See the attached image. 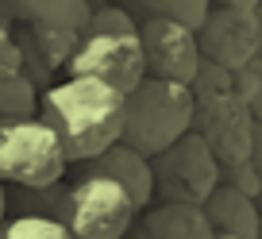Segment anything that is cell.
I'll return each instance as SVG.
<instances>
[{
    "label": "cell",
    "instance_id": "obj_1",
    "mask_svg": "<svg viewBox=\"0 0 262 239\" xmlns=\"http://www.w3.org/2000/svg\"><path fill=\"white\" fill-rule=\"evenodd\" d=\"M123 108L127 93L97 77H62L42 89L39 120L58 132L70 166H81L123 139Z\"/></svg>",
    "mask_w": 262,
    "mask_h": 239
},
{
    "label": "cell",
    "instance_id": "obj_2",
    "mask_svg": "<svg viewBox=\"0 0 262 239\" xmlns=\"http://www.w3.org/2000/svg\"><path fill=\"white\" fill-rule=\"evenodd\" d=\"M196 93L178 81H158L147 77L139 89L127 93V108H123V139L131 150L155 158L166 147L189 135L196 127Z\"/></svg>",
    "mask_w": 262,
    "mask_h": 239
},
{
    "label": "cell",
    "instance_id": "obj_3",
    "mask_svg": "<svg viewBox=\"0 0 262 239\" xmlns=\"http://www.w3.org/2000/svg\"><path fill=\"white\" fill-rule=\"evenodd\" d=\"M143 208L127 189L100 173H77L70 185H58V220L77 239H127Z\"/></svg>",
    "mask_w": 262,
    "mask_h": 239
},
{
    "label": "cell",
    "instance_id": "obj_4",
    "mask_svg": "<svg viewBox=\"0 0 262 239\" xmlns=\"http://www.w3.org/2000/svg\"><path fill=\"white\" fill-rule=\"evenodd\" d=\"M70 158L47 120H0V182L19 189H54L66 182Z\"/></svg>",
    "mask_w": 262,
    "mask_h": 239
},
{
    "label": "cell",
    "instance_id": "obj_5",
    "mask_svg": "<svg viewBox=\"0 0 262 239\" xmlns=\"http://www.w3.org/2000/svg\"><path fill=\"white\" fill-rule=\"evenodd\" d=\"M150 166H155V182L162 201L205 205L212 197V189L220 185V158L196 127L189 135H181L173 147H166L162 155H155Z\"/></svg>",
    "mask_w": 262,
    "mask_h": 239
},
{
    "label": "cell",
    "instance_id": "obj_6",
    "mask_svg": "<svg viewBox=\"0 0 262 239\" xmlns=\"http://www.w3.org/2000/svg\"><path fill=\"white\" fill-rule=\"evenodd\" d=\"M66 77H97L120 93H131L147 81V54L139 35H81Z\"/></svg>",
    "mask_w": 262,
    "mask_h": 239
},
{
    "label": "cell",
    "instance_id": "obj_7",
    "mask_svg": "<svg viewBox=\"0 0 262 239\" xmlns=\"http://www.w3.org/2000/svg\"><path fill=\"white\" fill-rule=\"evenodd\" d=\"M139 39H143V54H147V74L158 81H178L193 89L205 50L196 39L193 27L173 24V19H143L139 24Z\"/></svg>",
    "mask_w": 262,
    "mask_h": 239
},
{
    "label": "cell",
    "instance_id": "obj_8",
    "mask_svg": "<svg viewBox=\"0 0 262 239\" xmlns=\"http://www.w3.org/2000/svg\"><path fill=\"white\" fill-rule=\"evenodd\" d=\"M77 173H100V178H112L123 189L135 197L139 208H150V197H158V182H155V166H150L147 155L131 150L127 143H116L104 155L89 158V162L77 166Z\"/></svg>",
    "mask_w": 262,
    "mask_h": 239
},
{
    "label": "cell",
    "instance_id": "obj_9",
    "mask_svg": "<svg viewBox=\"0 0 262 239\" xmlns=\"http://www.w3.org/2000/svg\"><path fill=\"white\" fill-rule=\"evenodd\" d=\"M139 239H216V224L205 205L162 201L139 212Z\"/></svg>",
    "mask_w": 262,
    "mask_h": 239
},
{
    "label": "cell",
    "instance_id": "obj_10",
    "mask_svg": "<svg viewBox=\"0 0 262 239\" xmlns=\"http://www.w3.org/2000/svg\"><path fill=\"white\" fill-rule=\"evenodd\" d=\"M239 24H247V12L239 8H212V16L205 19V27L196 31V39H201V50H205V58H212V62H220V66L235 70L247 62V54L254 50V35L239 31Z\"/></svg>",
    "mask_w": 262,
    "mask_h": 239
},
{
    "label": "cell",
    "instance_id": "obj_11",
    "mask_svg": "<svg viewBox=\"0 0 262 239\" xmlns=\"http://www.w3.org/2000/svg\"><path fill=\"white\" fill-rule=\"evenodd\" d=\"M4 19H16L24 27H58V31L85 35L93 16V0H0Z\"/></svg>",
    "mask_w": 262,
    "mask_h": 239
},
{
    "label": "cell",
    "instance_id": "obj_12",
    "mask_svg": "<svg viewBox=\"0 0 262 239\" xmlns=\"http://www.w3.org/2000/svg\"><path fill=\"white\" fill-rule=\"evenodd\" d=\"M205 212L216 224V231H228L235 239H258L262 235V220H258V208H254L251 193H243L231 182H220L212 189V197L205 201Z\"/></svg>",
    "mask_w": 262,
    "mask_h": 239
},
{
    "label": "cell",
    "instance_id": "obj_13",
    "mask_svg": "<svg viewBox=\"0 0 262 239\" xmlns=\"http://www.w3.org/2000/svg\"><path fill=\"white\" fill-rule=\"evenodd\" d=\"M131 16L139 19H173V24H185L193 31L205 27V19L212 16V0H120Z\"/></svg>",
    "mask_w": 262,
    "mask_h": 239
},
{
    "label": "cell",
    "instance_id": "obj_14",
    "mask_svg": "<svg viewBox=\"0 0 262 239\" xmlns=\"http://www.w3.org/2000/svg\"><path fill=\"white\" fill-rule=\"evenodd\" d=\"M39 100H42V93L31 74L0 77V120H35Z\"/></svg>",
    "mask_w": 262,
    "mask_h": 239
},
{
    "label": "cell",
    "instance_id": "obj_15",
    "mask_svg": "<svg viewBox=\"0 0 262 239\" xmlns=\"http://www.w3.org/2000/svg\"><path fill=\"white\" fill-rule=\"evenodd\" d=\"M0 239H77V235L66 228L62 220H54V216L19 212V216H12V220H4Z\"/></svg>",
    "mask_w": 262,
    "mask_h": 239
},
{
    "label": "cell",
    "instance_id": "obj_16",
    "mask_svg": "<svg viewBox=\"0 0 262 239\" xmlns=\"http://www.w3.org/2000/svg\"><path fill=\"white\" fill-rule=\"evenodd\" d=\"M85 35H139V19L123 4H97L93 0V16H89Z\"/></svg>",
    "mask_w": 262,
    "mask_h": 239
},
{
    "label": "cell",
    "instance_id": "obj_17",
    "mask_svg": "<svg viewBox=\"0 0 262 239\" xmlns=\"http://www.w3.org/2000/svg\"><path fill=\"white\" fill-rule=\"evenodd\" d=\"M16 74H27L24 47H19V35L8 27V19L0 16V77H16Z\"/></svg>",
    "mask_w": 262,
    "mask_h": 239
},
{
    "label": "cell",
    "instance_id": "obj_18",
    "mask_svg": "<svg viewBox=\"0 0 262 239\" xmlns=\"http://www.w3.org/2000/svg\"><path fill=\"white\" fill-rule=\"evenodd\" d=\"M193 93H196V97H220V93H231V70L220 66V62H212V58H205V62H201V74H196V81H193Z\"/></svg>",
    "mask_w": 262,
    "mask_h": 239
},
{
    "label": "cell",
    "instance_id": "obj_19",
    "mask_svg": "<svg viewBox=\"0 0 262 239\" xmlns=\"http://www.w3.org/2000/svg\"><path fill=\"white\" fill-rule=\"evenodd\" d=\"M216 8H239V12H251L258 0H212Z\"/></svg>",
    "mask_w": 262,
    "mask_h": 239
},
{
    "label": "cell",
    "instance_id": "obj_20",
    "mask_svg": "<svg viewBox=\"0 0 262 239\" xmlns=\"http://www.w3.org/2000/svg\"><path fill=\"white\" fill-rule=\"evenodd\" d=\"M8 220V193H4V182H0V228Z\"/></svg>",
    "mask_w": 262,
    "mask_h": 239
},
{
    "label": "cell",
    "instance_id": "obj_21",
    "mask_svg": "<svg viewBox=\"0 0 262 239\" xmlns=\"http://www.w3.org/2000/svg\"><path fill=\"white\" fill-rule=\"evenodd\" d=\"M216 239H235V235H228V231H216Z\"/></svg>",
    "mask_w": 262,
    "mask_h": 239
}]
</instances>
